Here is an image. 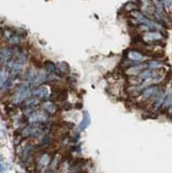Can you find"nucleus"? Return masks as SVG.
<instances>
[{"mask_svg":"<svg viewBox=\"0 0 172 173\" xmlns=\"http://www.w3.org/2000/svg\"><path fill=\"white\" fill-rule=\"evenodd\" d=\"M132 15H133V17H134L135 19H136V20L139 22V23H141V24H143L144 26H145V28H149V29H160V26L158 25V24H156V22H154V21H152V20H148L145 16H144L142 13H140L139 11H136V10H134V11H132Z\"/></svg>","mask_w":172,"mask_h":173,"instance_id":"obj_1","label":"nucleus"},{"mask_svg":"<svg viewBox=\"0 0 172 173\" xmlns=\"http://www.w3.org/2000/svg\"><path fill=\"white\" fill-rule=\"evenodd\" d=\"M29 93H30V88H28L27 86H22V87L19 88L17 92L13 96V99H12L13 102L14 103H20L25 98H27Z\"/></svg>","mask_w":172,"mask_h":173,"instance_id":"obj_2","label":"nucleus"},{"mask_svg":"<svg viewBox=\"0 0 172 173\" xmlns=\"http://www.w3.org/2000/svg\"><path fill=\"white\" fill-rule=\"evenodd\" d=\"M90 123H91L90 115H89L88 111L85 110L83 112V118H82V121L80 122V124H78L77 130L78 131H84V130H86L89 126Z\"/></svg>","mask_w":172,"mask_h":173,"instance_id":"obj_3","label":"nucleus"},{"mask_svg":"<svg viewBox=\"0 0 172 173\" xmlns=\"http://www.w3.org/2000/svg\"><path fill=\"white\" fill-rule=\"evenodd\" d=\"M144 39L146 41H158V40L162 39V35L159 32L150 31V32H146L144 34Z\"/></svg>","mask_w":172,"mask_h":173,"instance_id":"obj_4","label":"nucleus"},{"mask_svg":"<svg viewBox=\"0 0 172 173\" xmlns=\"http://www.w3.org/2000/svg\"><path fill=\"white\" fill-rule=\"evenodd\" d=\"M46 115L42 112H35L30 117L29 121L30 123H38V122H43L46 120Z\"/></svg>","mask_w":172,"mask_h":173,"instance_id":"obj_5","label":"nucleus"},{"mask_svg":"<svg viewBox=\"0 0 172 173\" xmlns=\"http://www.w3.org/2000/svg\"><path fill=\"white\" fill-rule=\"evenodd\" d=\"M49 90L46 87H40L38 88H36L35 90L32 91V95L40 97V98H44L48 95Z\"/></svg>","mask_w":172,"mask_h":173,"instance_id":"obj_6","label":"nucleus"},{"mask_svg":"<svg viewBox=\"0 0 172 173\" xmlns=\"http://www.w3.org/2000/svg\"><path fill=\"white\" fill-rule=\"evenodd\" d=\"M157 90V87L156 86H151L146 88L144 91H143V98L144 99H148L150 97H152V95L156 94Z\"/></svg>","mask_w":172,"mask_h":173,"instance_id":"obj_7","label":"nucleus"},{"mask_svg":"<svg viewBox=\"0 0 172 173\" xmlns=\"http://www.w3.org/2000/svg\"><path fill=\"white\" fill-rule=\"evenodd\" d=\"M145 67H147V65L134 66V67L129 68V69L126 71V73H127L128 75H137V74H140V73L142 72V70H143Z\"/></svg>","mask_w":172,"mask_h":173,"instance_id":"obj_8","label":"nucleus"},{"mask_svg":"<svg viewBox=\"0 0 172 173\" xmlns=\"http://www.w3.org/2000/svg\"><path fill=\"white\" fill-rule=\"evenodd\" d=\"M50 163V157L47 154H44L41 157L39 162H38V169H41L45 166H47Z\"/></svg>","mask_w":172,"mask_h":173,"instance_id":"obj_9","label":"nucleus"},{"mask_svg":"<svg viewBox=\"0 0 172 173\" xmlns=\"http://www.w3.org/2000/svg\"><path fill=\"white\" fill-rule=\"evenodd\" d=\"M165 99V92L163 90H160L156 93V100H155V107L158 108L159 106H161L164 102Z\"/></svg>","mask_w":172,"mask_h":173,"instance_id":"obj_10","label":"nucleus"},{"mask_svg":"<svg viewBox=\"0 0 172 173\" xmlns=\"http://www.w3.org/2000/svg\"><path fill=\"white\" fill-rule=\"evenodd\" d=\"M128 58L130 60H133V61H140L144 58V56L138 52L132 51V52H128Z\"/></svg>","mask_w":172,"mask_h":173,"instance_id":"obj_11","label":"nucleus"},{"mask_svg":"<svg viewBox=\"0 0 172 173\" xmlns=\"http://www.w3.org/2000/svg\"><path fill=\"white\" fill-rule=\"evenodd\" d=\"M155 76V73L151 70H144L139 74V79H150L152 77Z\"/></svg>","mask_w":172,"mask_h":173,"instance_id":"obj_12","label":"nucleus"},{"mask_svg":"<svg viewBox=\"0 0 172 173\" xmlns=\"http://www.w3.org/2000/svg\"><path fill=\"white\" fill-rule=\"evenodd\" d=\"M171 107H172V92H170L167 95V97L165 98L164 102H163L164 109H169Z\"/></svg>","mask_w":172,"mask_h":173,"instance_id":"obj_13","label":"nucleus"},{"mask_svg":"<svg viewBox=\"0 0 172 173\" xmlns=\"http://www.w3.org/2000/svg\"><path fill=\"white\" fill-rule=\"evenodd\" d=\"M44 66H45L46 70H47L49 73H55V71H56V66H55L52 62H51V61H46L45 64H44Z\"/></svg>","mask_w":172,"mask_h":173,"instance_id":"obj_14","label":"nucleus"},{"mask_svg":"<svg viewBox=\"0 0 172 173\" xmlns=\"http://www.w3.org/2000/svg\"><path fill=\"white\" fill-rule=\"evenodd\" d=\"M43 109L46 110L47 111H49L50 113H53L56 110V107L54 104H52V102H45L43 104Z\"/></svg>","mask_w":172,"mask_h":173,"instance_id":"obj_15","label":"nucleus"},{"mask_svg":"<svg viewBox=\"0 0 172 173\" xmlns=\"http://www.w3.org/2000/svg\"><path fill=\"white\" fill-rule=\"evenodd\" d=\"M59 68H60V70H61L62 73L67 74V73L70 72V67H69V66H68L66 63H65V62H61V63L59 64Z\"/></svg>","mask_w":172,"mask_h":173,"instance_id":"obj_16","label":"nucleus"},{"mask_svg":"<svg viewBox=\"0 0 172 173\" xmlns=\"http://www.w3.org/2000/svg\"><path fill=\"white\" fill-rule=\"evenodd\" d=\"M147 67L149 68L156 69V68H158L159 67H161V63H159L158 61H151L147 64Z\"/></svg>","mask_w":172,"mask_h":173,"instance_id":"obj_17","label":"nucleus"},{"mask_svg":"<svg viewBox=\"0 0 172 173\" xmlns=\"http://www.w3.org/2000/svg\"><path fill=\"white\" fill-rule=\"evenodd\" d=\"M8 81V74L4 71L0 72V83L5 84Z\"/></svg>","mask_w":172,"mask_h":173,"instance_id":"obj_18","label":"nucleus"},{"mask_svg":"<svg viewBox=\"0 0 172 173\" xmlns=\"http://www.w3.org/2000/svg\"><path fill=\"white\" fill-rule=\"evenodd\" d=\"M37 104H38V99H30L27 100V102H26V105L30 106V107H33Z\"/></svg>","mask_w":172,"mask_h":173,"instance_id":"obj_19","label":"nucleus"},{"mask_svg":"<svg viewBox=\"0 0 172 173\" xmlns=\"http://www.w3.org/2000/svg\"><path fill=\"white\" fill-rule=\"evenodd\" d=\"M63 109H64L65 110H71L72 105H71L70 103H65V104L63 105Z\"/></svg>","mask_w":172,"mask_h":173,"instance_id":"obj_20","label":"nucleus"},{"mask_svg":"<svg viewBox=\"0 0 172 173\" xmlns=\"http://www.w3.org/2000/svg\"><path fill=\"white\" fill-rule=\"evenodd\" d=\"M4 169H5V167H4V165L0 162V172H3L4 171Z\"/></svg>","mask_w":172,"mask_h":173,"instance_id":"obj_21","label":"nucleus"},{"mask_svg":"<svg viewBox=\"0 0 172 173\" xmlns=\"http://www.w3.org/2000/svg\"><path fill=\"white\" fill-rule=\"evenodd\" d=\"M44 173H53V172L51 171V170H49V171H46V172H44Z\"/></svg>","mask_w":172,"mask_h":173,"instance_id":"obj_22","label":"nucleus"},{"mask_svg":"<svg viewBox=\"0 0 172 173\" xmlns=\"http://www.w3.org/2000/svg\"><path fill=\"white\" fill-rule=\"evenodd\" d=\"M16 173H20V172H18V171H17V172H16Z\"/></svg>","mask_w":172,"mask_h":173,"instance_id":"obj_23","label":"nucleus"},{"mask_svg":"<svg viewBox=\"0 0 172 173\" xmlns=\"http://www.w3.org/2000/svg\"><path fill=\"white\" fill-rule=\"evenodd\" d=\"M0 173H3V172H0Z\"/></svg>","mask_w":172,"mask_h":173,"instance_id":"obj_24","label":"nucleus"}]
</instances>
